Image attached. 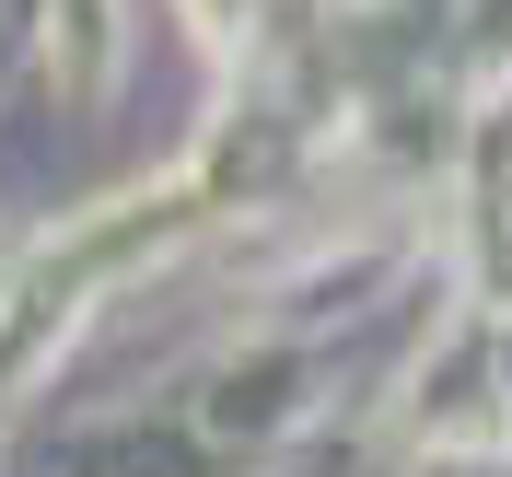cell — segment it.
Segmentation results:
<instances>
[{
    "label": "cell",
    "mask_w": 512,
    "mask_h": 477,
    "mask_svg": "<svg viewBox=\"0 0 512 477\" xmlns=\"http://www.w3.org/2000/svg\"><path fill=\"white\" fill-rule=\"evenodd\" d=\"M210 12H222V24H233V12H245V0H210Z\"/></svg>",
    "instance_id": "obj_1"
}]
</instances>
